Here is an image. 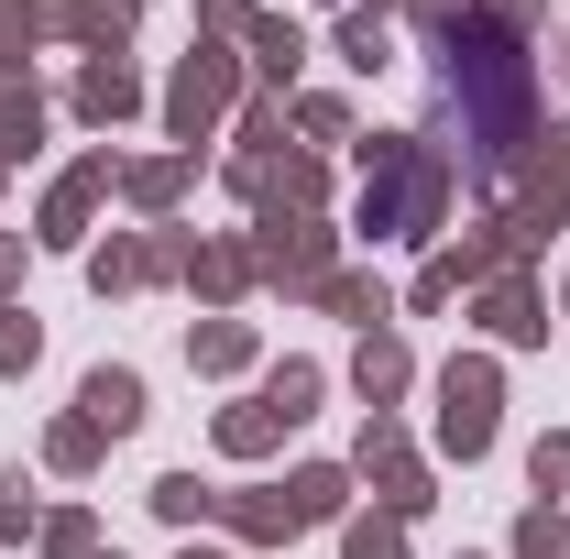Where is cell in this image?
<instances>
[{"mask_svg": "<svg viewBox=\"0 0 570 559\" xmlns=\"http://www.w3.org/2000/svg\"><path fill=\"white\" fill-rule=\"evenodd\" d=\"M450 296H461V264H450V253H428V264H417V285H406V307H417V318H439Z\"/></svg>", "mask_w": 570, "mask_h": 559, "instance_id": "obj_35", "label": "cell"}, {"mask_svg": "<svg viewBox=\"0 0 570 559\" xmlns=\"http://www.w3.org/2000/svg\"><path fill=\"white\" fill-rule=\"evenodd\" d=\"M560 307H570V275H560Z\"/></svg>", "mask_w": 570, "mask_h": 559, "instance_id": "obj_41", "label": "cell"}, {"mask_svg": "<svg viewBox=\"0 0 570 559\" xmlns=\"http://www.w3.org/2000/svg\"><path fill=\"white\" fill-rule=\"evenodd\" d=\"M352 154H362V198H352L362 242H439V231H450L461 176L439 165L428 133H373V143H352Z\"/></svg>", "mask_w": 570, "mask_h": 559, "instance_id": "obj_2", "label": "cell"}, {"mask_svg": "<svg viewBox=\"0 0 570 559\" xmlns=\"http://www.w3.org/2000/svg\"><path fill=\"white\" fill-rule=\"evenodd\" d=\"M253 99V67L230 56V45H187L176 56V77H165V133H176V154L198 165V143H219V121Z\"/></svg>", "mask_w": 570, "mask_h": 559, "instance_id": "obj_3", "label": "cell"}, {"mask_svg": "<svg viewBox=\"0 0 570 559\" xmlns=\"http://www.w3.org/2000/svg\"><path fill=\"white\" fill-rule=\"evenodd\" d=\"M33 527H45V516H33V483H22V472H0V549H22Z\"/></svg>", "mask_w": 570, "mask_h": 559, "instance_id": "obj_36", "label": "cell"}, {"mask_svg": "<svg viewBox=\"0 0 570 559\" xmlns=\"http://www.w3.org/2000/svg\"><path fill=\"white\" fill-rule=\"evenodd\" d=\"M33 362H45V318H33V307H11V296H0V384H22V373H33Z\"/></svg>", "mask_w": 570, "mask_h": 559, "instance_id": "obj_29", "label": "cell"}, {"mask_svg": "<svg viewBox=\"0 0 570 559\" xmlns=\"http://www.w3.org/2000/svg\"><path fill=\"white\" fill-rule=\"evenodd\" d=\"M77 418L99 428V439H132V428L154 418V395H142V373H132V362H99V373L77 384Z\"/></svg>", "mask_w": 570, "mask_h": 559, "instance_id": "obj_15", "label": "cell"}, {"mask_svg": "<svg viewBox=\"0 0 570 559\" xmlns=\"http://www.w3.org/2000/svg\"><path fill=\"white\" fill-rule=\"evenodd\" d=\"M318 307H330V318H352V330H384V318H395V296H384V275H352V264H341V275L318 285Z\"/></svg>", "mask_w": 570, "mask_h": 559, "instance_id": "obj_27", "label": "cell"}, {"mask_svg": "<svg viewBox=\"0 0 570 559\" xmlns=\"http://www.w3.org/2000/svg\"><path fill=\"white\" fill-rule=\"evenodd\" d=\"M110 187H121V154H110V143H99V154H77L67 176L45 187L33 242H45V253H88V219H99V198H110Z\"/></svg>", "mask_w": 570, "mask_h": 559, "instance_id": "obj_9", "label": "cell"}, {"mask_svg": "<svg viewBox=\"0 0 570 559\" xmlns=\"http://www.w3.org/2000/svg\"><path fill=\"white\" fill-rule=\"evenodd\" d=\"M472 330H483L494 351H538V341H549V285H538V275L472 285Z\"/></svg>", "mask_w": 570, "mask_h": 559, "instance_id": "obj_10", "label": "cell"}, {"mask_svg": "<svg viewBox=\"0 0 570 559\" xmlns=\"http://www.w3.org/2000/svg\"><path fill=\"white\" fill-rule=\"evenodd\" d=\"M99 450H110V439H99L88 418H56V428H45V472H67V483L99 472Z\"/></svg>", "mask_w": 570, "mask_h": 559, "instance_id": "obj_28", "label": "cell"}, {"mask_svg": "<svg viewBox=\"0 0 570 559\" xmlns=\"http://www.w3.org/2000/svg\"><path fill=\"white\" fill-rule=\"evenodd\" d=\"M187 176H198L187 154H121V198L142 209V231H154V219H176V198H187Z\"/></svg>", "mask_w": 570, "mask_h": 559, "instance_id": "obj_19", "label": "cell"}, {"mask_svg": "<svg viewBox=\"0 0 570 559\" xmlns=\"http://www.w3.org/2000/svg\"><path fill=\"white\" fill-rule=\"evenodd\" d=\"M33 549L45 559H99V516H88V504H56V516L33 527Z\"/></svg>", "mask_w": 570, "mask_h": 559, "instance_id": "obj_30", "label": "cell"}, {"mask_svg": "<svg viewBox=\"0 0 570 559\" xmlns=\"http://www.w3.org/2000/svg\"><path fill=\"white\" fill-rule=\"evenodd\" d=\"M142 504H154V516H165L176 538H198V527H219V493L198 483V472H165V483L142 493Z\"/></svg>", "mask_w": 570, "mask_h": 559, "instance_id": "obj_26", "label": "cell"}, {"mask_svg": "<svg viewBox=\"0 0 570 559\" xmlns=\"http://www.w3.org/2000/svg\"><path fill=\"white\" fill-rule=\"evenodd\" d=\"M330 56H341L352 77H384L395 56H406V45H395V11H384V0H352V11H341V33H330Z\"/></svg>", "mask_w": 570, "mask_h": 559, "instance_id": "obj_18", "label": "cell"}, {"mask_svg": "<svg viewBox=\"0 0 570 559\" xmlns=\"http://www.w3.org/2000/svg\"><path fill=\"white\" fill-rule=\"evenodd\" d=\"M384 11H417V22H450L461 0H384Z\"/></svg>", "mask_w": 570, "mask_h": 559, "instance_id": "obj_39", "label": "cell"}, {"mask_svg": "<svg viewBox=\"0 0 570 559\" xmlns=\"http://www.w3.org/2000/svg\"><path fill=\"white\" fill-rule=\"evenodd\" d=\"M45 33H67L77 56H132V0H33Z\"/></svg>", "mask_w": 570, "mask_h": 559, "instance_id": "obj_12", "label": "cell"}, {"mask_svg": "<svg viewBox=\"0 0 570 559\" xmlns=\"http://www.w3.org/2000/svg\"><path fill=\"white\" fill-rule=\"evenodd\" d=\"M504 219L527 231V253H549V231L570 219V121H538L527 165H515V198H504Z\"/></svg>", "mask_w": 570, "mask_h": 559, "instance_id": "obj_7", "label": "cell"}, {"mask_svg": "<svg viewBox=\"0 0 570 559\" xmlns=\"http://www.w3.org/2000/svg\"><path fill=\"white\" fill-rule=\"evenodd\" d=\"M45 154V88L33 77H0V165Z\"/></svg>", "mask_w": 570, "mask_h": 559, "instance_id": "obj_23", "label": "cell"}, {"mask_svg": "<svg viewBox=\"0 0 570 559\" xmlns=\"http://www.w3.org/2000/svg\"><path fill=\"white\" fill-rule=\"evenodd\" d=\"M176 285H198L209 318H230V307L253 296V231H187V275Z\"/></svg>", "mask_w": 570, "mask_h": 559, "instance_id": "obj_11", "label": "cell"}, {"mask_svg": "<svg viewBox=\"0 0 570 559\" xmlns=\"http://www.w3.org/2000/svg\"><path fill=\"white\" fill-rule=\"evenodd\" d=\"M110 559H121V549H110Z\"/></svg>", "mask_w": 570, "mask_h": 559, "instance_id": "obj_43", "label": "cell"}, {"mask_svg": "<svg viewBox=\"0 0 570 559\" xmlns=\"http://www.w3.org/2000/svg\"><path fill=\"white\" fill-rule=\"evenodd\" d=\"M285 121L307 133V154H341V143H362V121H352V99H341V88H307V99H285Z\"/></svg>", "mask_w": 570, "mask_h": 559, "instance_id": "obj_24", "label": "cell"}, {"mask_svg": "<svg viewBox=\"0 0 570 559\" xmlns=\"http://www.w3.org/2000/svg\"><path fill=\"white\" fill-rule=\"evenodd\" d=\"M176 275H187V231H176V219L88 242V285H99V296H142V285H176Z\"/></svg>", "mask_w": 570, "mask_h": 559, "instance_id": "obj_8", "label": "cell"}, {"mask_svg": "<svg viewBox=\"0 0 570 559\" xmlns=\"http://www.w3.org/2000/svg\"><path fill=\"white\" fill-rule=\"evenodd\" d=\"M275 143H285V99L253 88V99H242V154H275Z\"/></svg>", "mask_w": 570, "mask_h": 559, "instance_id": "obj_33", "label": "cell"}, {"mask_svg": "<svg viewBox=\"0 0 570 559\" xmlns=\"http://www.w3.org/2000/svg\"><path fill=\"white\" fill-rule=\"evenodd\" d=\"M198 22H209V45H242L253 33V0H198Z\"/></svg>", "mask_w": 570, "mask_h": 559, "instance_id": "obj_37", "label": "cell"}, {"mask_svg": "<svg viewBox=\"0 0 570 559\" xmlns=\"http://www.w3.org/2000/svg\"><path fill=\"white\" fill-rule=\"evenodd\" d=\"M176 559H209V549H198V538H187V549H176Z\"/></svg>", "mask_w": 570, "mask_h": 559, "instance_id": "obj_40", "label": "cell"}, {"mask_svg": "<svg viewBox=\"0 0 570 559\" xmlns=\"http://www.w3.org/2000/svg\"><path fill=\"white\" fill-rule=\"evenodd\" d=\"M219 527H230L242 549H285L307 516H296V493H285V483H242V493H219Z\"/></svg>", "mask_w": 570, "mask_h": 559, "instance_id": "obj_16", "label": "cell"}, {"mask_svg": "<svg viewBox=\"0 0 570 559\" xmlns=\"http://www.w3.org/2000/svg\"><path fill=\"white\" fill-rule=\"evenodd\" d=\"M285 493H296V516H307V527H341V516H352V461H296Z\"/></svg>", "mask_w": 570, "mask_h": 559, "instance_id": "obj_21", "label": "cell"}, {"mask_svg": "<svg viewBox=\"0 0 570 559\" xmlns=\"http://www.w3.org/2000/svg\"><path fill=\"white\" fill-rule=\"evenodd\" d=\"M209 439H219V461H275L296 428H285L264 395H242V406H219V428H209Z\"/></svg>", "mask_w": 570, "mask_h": 559, "instance_id": "obj_20", "label": "cell"}, {"mask_svg": "<svg viewBox=\"0 0 570 559\" xmlns=\"http://www.w3.org/2000/svg\"><path fill=\"white\" fill-rule=\"evenodd\" d=\"M515 559H570V527L549 516V504H527V516H515Z\"/></svg>", "mask_w": 570, "mask_h": 559, "instance_id": "obj_34", "label": "cell"}, {"mask_svg": "<svg viewBox=\"0 0 570 559\" xmlns=\"http://www.w3.org/2000/svg\"><path fill=\"white\" fill-rule=\"evenodd\" d=\"M253 395H264L285 428H307V418H318V395H330V373H318V362H275V373H264Z\"/></svg>", "mask_w": 570, "mask_h": 559, "instance_id": "obj_25", "label": "cell"}, {"mask_svg": "<svg viewBox=\"0 0 570 559\" xmlns=\"http://www.w3.org/2000/svg\"><path fill=\"white\" fill-rule=\"evenodd\" d=\"M253 351H264L253 318H198V330H187V362H198L209 384H219V373H253Z\"/></svg>", "mask_w": 570, "mask_h": 559, "instance_id": "obj_22", "label": "cell"}, {"mask_svg": "<svg viewBox=\"0 0 570 559\" xmlns=\"http://www.w3.org/2000/svg\"><path fill=\"white\" fill-rule=\"evenodd\" d=\"M494 428H504V373H494V351H450V362H439V450L472 472V461L494 450Z\"/></svg>", "mask_w": 570, "mask_h": 559, "instance_id": "obj_4", "label": "cell"}, {"mask_svg": "<svg viewBox=\"0 0 570 559\" xmlns=\"http://www.w3.org/2000/svg\"><path fill=\"white\" fill-rule=\"evenodd\" d=\"M67 110L88 121V133H121V121L142 110V77L121 67V56H88V67H77V88H67Z\"/></svg>", "mask_w": 570, "mask_h": 559, "instance_id": "obj_17", "label": "cell"}, {"mask_svg": "<svg viewBox=\"0 0 570 559\" xmlns=\"http://www.w3.org/2000/svg\"><path fill=\"white\" fill-rule=\"evenodd\" d=\"M428 56H439V165L461 176V187H515V165H527V143H538V67H527V33H504L494 11H450V22H428Z\"/></svg>", "mask_w": 570, "mask_h": 559, "instance_id": "obj_1", "label": "cell"}, {"mask_svg": "<svg viewBox=\"0 0 570 559\" xmlns=\"http://www.w3.org/2000/svg\"><path fill=\"white\" fill-rule=\"evenodd\" d=\"M461 559H483V549H461Z\"/></svg>", "mask_w": 570, "mask_h": 559, "instance_id": "obj_42", "label": "cell"}, {"mask_svg": "<svg viewBox=\"0 0 570 559\" xmlns=\"http://www.w3.org/2000/svg\"><path fill=\"white\" fill-rule=\"evenodd\" d=\"M527 483H538V504H560V493H570V428H549V439L527 450Z\"/></svg>", "mask_w": 570, "mask_h": 559, "instance_id": "obj_32", "label": "cell"}, {"mask_svg": "<svg viewBox=\"0 0 570 559\" xmlns=\"http://www.w3.org/2000/svg\"><path fill=\"white\" fill-rule=\"evenodd\" d=\"M341 559H406V527L373 504V516H341Z\"/></svg>", "mask_w": 570, "mask_h": 559, "instance_id": "obj_31", "label": "cell"}, {"mask_svg": "<svg viewBox=\"0 0 570 559\" xmlns=\"http://www.w3.org/2000/svg\"><path fill=\"white\" fill-rule=\"evenodd\" d=\"M22 285V231H0V296Z\"/></svg>", "mask_w": 570, "mask_h": 559, "instance_id": "obj_38", "label": "cell"}, {"mask_svg": "<svg viewBox=\"0 0 570 559\" xmlns=\"http://www.w3.org/2000/svg\"><path fill=\"white\" fill-rule=\"evenodd\" d=\"M330 275H341V231L330 219H253V285L318 296Z\"/></svg>", "mask_w": 570, "mask_h": 559, "instance_id": "obj_6", "label": "cell"}, {"mask_svg": "<svg viewBox=\"0 0 570 559\" xmlns=\"http://www.w3.org/2000/svg\"><path fill=\"white\" fill-rule=\"evenodd\" d=\"M307 56H318V45H307V22H296V11H253V33H242V67H253V88H275V99H285Z\"/></svg>", "mask_w": 570, "mask_h": 559, "instance_id": "obj_13", "label": "cell"}, {"mask_svg": "<svg viewBox=\"0 0 570 559\" xmlns=\"http://www.w3.org/2000/svg\"><path fill=\"white\" fill-rule=\"evenodd\" d=\"M352 483H373V504L395 516V527H417L428 504H439V472L417 461V439L395 418H362V439H352Z\"/></svg>", "mask_w": 570, "mask_h": 559, "instance_id": "obj_5", "label": "cell"}, {"mask_svg": "<svg viewBox=\"0 0 570 559\" xmlns=\"http://www.w3.org/2000/svg\"><path fill=\"white\" fill-rule=\"evenodd\" d=\"M406 384H417V351L395 341V330H362V351H352V395L373 406V418H395V406H406Z\"/></svg>", "mask_w": 570, "mask_h": 559, "instance_id": "obj_14", "label": "cell"}, {"mask_svg": "<svg viewBox=\"0 0 570 559\" xmlns=\"http://www.w3.org/2000/svg\"><path fill=\"white\" fill-rule=\"evenodd\" d=\"M560 67H570V56H560Z\"/></svg>", "mask_w": 570, "mask_h": 559, "instance_id": "obj_44", "label": "cell"}]
</instances>
